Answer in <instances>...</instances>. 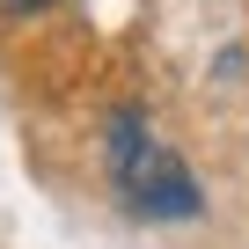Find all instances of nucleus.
<instances>
[{
  "mask_svg": "<svg viewBox=\"0 0 249 249\" xmlns=\"http://www.w3.org/2000/svg\"><path fill=\"white\" fill-rule=\"evenodd\" d=\"M0 8H8V15H44L52 0H0Z\"/></svg>",
  "mask_w": 249,
  "mask_h": 249,
  "instance_id": "f03ea898",
  "label": "nucleus"
},
{
  "mask_svg": "<svg viewBox=\"0 0 249 249\" xmlns=\"http://www.w3.org/2000/svg\"><path fill=\"white\" fill-rule=\"evenodd\" d=\"M103 169H110V191H117V205L132 213V220H161L169 227V220H198L205 213L198 176L183 169L176 147H161L147 132L140 110H117L103 124Z\"/></svg>",
  "mask_w": 249,
  "mask_h": 249,
  "instance_id": "f257e3e1",
  "label": "nucleus"
}]
</instances>
